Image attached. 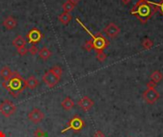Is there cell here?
<instances>
[{
  "mask_svg": "<svg viewBox=\"0 0 163 137\" xmlns=\"http://www.w3.org/2000/svg\"><path fill=\"white\" fill-rule=\"evenodd\" d=\"M51 70H53V74H56L58 78H61V75H62V74H63V70H62L61 67H59V66H53Z\"/></svg>",
  "mask_w": 163,
  "mask_h": 137,
  "instance_id": "cell-22",
  "label": "cell"
},
{
  "mask_svg": "<svg viewBox=\"0 0 163 137\" xmlns=\"http://www.w3.org/2000/svg\"><path fill=\"white\" fill-rule=\"evenodd\" d=\"M85 127V122L84 120L79 116V115H74L71 120L68 122V126L66 128H64L63 131H62V133H64L65 132L69 131V130H72L74 132H79L82 128Z\"/></svg>",
  "mask_w": 163,
  "mask_h": 137,
  "instance_id": "cell-3",
  "label": "cell"
},
{
  "mask_svg": "<svg viewBox=\"0 0 163 137\" xmlns=\"http://www.w3.org/2000/svg\"><path fill=\"white\" fill-rule=\"evenodd\" d=\"M153 46H154V42L150 38H145L142 41V47L144 50H150Z\"/></svg>",
  "mask_w": 163,
  "mask_h": 137,
  "instance_id": "cell-21",
  "label": "cell"
},
{
  "mask_svg": "<svg viewBox=\"0 0 163 137\" xmlns=\"http://www.w3.org/2000/svg\"><path fill=\"white\" fill-rule=\"evenodd\" d=\"M25 85H26V88H30V90H34V88L39 85V81H38V79L32 75L28 77L27 79H25Z\"/></svg>",
  "mask_w": 163,
  "mask_h": 137,
  "instance_id": "cell-12",
  "label": "cell"
},
{
  "mask_svg": "<svg viewBox=\"0 0 163 137\" xmlns=\"http://www.w3.org/2000/svg\"><path fill=\"white\" fill-rule=\"evenodd\" d=\"M42 80L44 84H46V86L49 88H53L54 86H56L59 82L60 78H58L56 74H53V70L50 69L47 72H45L44 75L42 76Z\"/></svg>",
  "mask_w": 163,
  "mask_h": 137,
  "instance_id": "cell-7",
  "label": "cell"
},
{
  "mask_svg": "<svg viewBox=\"0 0 163 137\" xmlns=\"http://www.w3.org/2000/svg\"><path fill=\"white\" fill-rule=\"evenodd\" d=\"M121 2H122V4H124V5H128V4L131 2V0H121Z\"/></svg>",
  "mask_w": 163,
  "mask_h": 137,
  "instance_id": "cell-32",
  "label": "cell"
},
{
  "mask_svg": "<svg viewBox=\"0 0 163 137\" xmlns=\"http://www.w3.org/2000/svg\"><path fill=\"white\" fill-rule=\"evenodd\" d=\"M73 16L70 13H62L59 16H58V20L61 24L63 25H67V24L72 20Z\"/></svg>",
  "mask_w": 163,
  "mask_h": 137,
  "instance_id": "cell-17",
  "label": "cell"
},
{
  "mask_svg": "<svg viewBox=\"0 0 163 137\" xmlns=\"http://www.w3.org/2000/svg\"><path fill=\"white\" fill-rule=\"evenodd\" d=\"M156 6L158 8V11L162 14V16H163V0H161L159 3H156Z\"/></svg>",
  "mask_w": 163,
  "mask_h": 137,
  "instance_id": "cell-28",
  "label": "cell"
},
{
  "mask_svg": "<svg viewBox=\"0 0 163 137\" xmlns=\"http://www.w3.org/2000/svg\"><path fill=\"white\" fill-rule=\"evenodd\" d=\"M74 7L75 6L74 4H72L70 1H66L63 4V6H62V8H63V10H64V13H71V12H73L74 9Z\"/></svg>",
  "mask_w": 163,
  "mask_h": 137,
  "instance_id": "cell-20",
  "label": "cell"
},
{
  "mask_svg": "<svg viewBox=\"0 0 163 137\" xmlns=\"http://www.w3.org/2000/svg\"><path fill=\"white\" fill-rule=\"evenodd\" d=\"M84 49L87 52H91L92 50H94V44H92V39H89L87 40L84 44Z\"/></svg>",
  "mask_w": 163,
  "mask_h": 137,
  "instance_id": "cell-24",
  "label": "cell"
},
{
  "mask_svg": "<svg viewBox=\"0 0 163 137\" xmlns=\"http://www.w3.org/2000/svg\"><path fill=\"white\" fill-rule=\"evenodd\" d=\"M94 137H105V134L101 131H96L94 134Z\"/></svg>",
  "mask_w": 163,
  "mask_h": 137,
  "instance_id": "cell-30",
  "label": "cell"
},
{
  "mask_svg": "<svg viewBox=\"0 0 163 137\" xmlns=\"http://www.w3.org/2000/svg\"><path fill=\"white\" fill-rule=\"evenodd\" d=\"M142 97L147 104L153 105L159 99L160 94L158 92H157L156 88H147V90L143 92Z\"/></svg>",
  "mask_w": 163,
  "mask_h": 137,
  "instance_id": "cell-6",
  "label": "cell"
},
{
  "mask_svg": "<svg viewBox=\"0 0 163 137\" xmlns=\"http://www.w3.org/2000/svg\"><path fill=\"white\" fill-rule=\"evenodd\" d=\"M15 111H16V106L13 101L6 99L0 104V114L4 117L9 118L13 116Z\"/></svg>",
  "mask_w": 163,
  "mask_h": 137,
  "instance_id": "cell-5",
  "label": "cell"
},
{
  "mask_svg": "<svg viewBox=\"0 0 163 137\" xmlns=\"http://www.w3.org/2000/svg\"><path fill=\"white\" fill-rule=\"evenodd\" d=\"M28 118L31 122H33L34 124H37V123L42 122V120L45 118V114L41 110L37 108H34L29 112Z\"/></svg>",
  "mask_w": 163,
  "mask_h": 137,
  "instance_id": "cell-9",
  "label": "cell"
},
{
  "mask_svg": "<svg viewBox=\"0 0 163 137\" xmlns=\"http://www.w3.org/2000/svg\"><path fill=\"white\" fill-rule=\"evenodd\" d=\"M0 76H1L4 79V81L9 82L10 79L13 76V70H11L10 67H7V66L3 67L1 69V70H0Z\"/></svg>",
  "mask_w": 163,
  "mask_h": 137,
  "instance_id": "cell-13",
  "label": "cell"
},
{
  "mask_svg": "<svg viewBox=\"0 0 163 137\" xmlns=\"http://www.w3.org/2000/svg\"><path fill=\"white\" fill-rule=\"evenodd\" d=\"M91 35L92 39V44H94V50H96V52L104 51L106 48H108L109 44H110L109 40L100 33H96V34Z\"/></svg>",
  "mask_w": 163,
  "mask_h": 137,
  "instance_id": "cell-4",
  "label": "cell"
},
{
  "mask_svg": "<svg viewBox=\"0 0 163 137\" xmlns=\"http://www.w3.org/2000/svg\"><path fill=\"white\" fill-rule=\"evenodd\" d=\"M157 12L158 8L156 3L149 2L148 0H138V2L131 10V13L142 24H146Z\"/></svg>",
  "mask_w": 163,
  "mask_h": 137,
  "instance_id": "cell-1",
  "label": "cell"
},
{
  "mask_svg": "<svg viewBox=\"0 0 163 137\" xmlns=\"http://www.w3.org/2000/svg\"><path fill=\"white\" fill-rule=\"evenodd\" d=\"M96 59L99 62H104L107 59V54L104 52V51L101 52H96Z\"/></svg>",
  "mask_w": 163,
  "mask_h": 137,
  "instance_id": "cell-23",
  "label": "cell"
},
{
  "mask_svg": "<svg viewBox=\"0 0 163 137\" xmlns=\"http://www.w3.org/2000/svg\"><path fill=\"white\" fill-rule=\"evenodd\" d=\"M146 86H147V88H156V87H157V83H154V81H149L148 83L146 84Z\"/></svg>",
  "mask_w": 163,
  "mask_h": 137,
  "instance_id": "cell-29",
  "label": "cell"
},
{
  "mask_svg": "<svg viewBox=\"0 0 163 137\" xmlns=\"http://www.w3.org/2000/svg\"><path fill=\"white\" fill-rule=\"evenodd\" d=\"M162 78H163V75H162V74L159 70H154L153 74H151V80H152V81H154V83H157V84L161 81Z\"/></svg>",
  "mask_w": 163,
  "mask_h": 137,
  "instance_id": "cell-19",
  "label": "cell"
},
{
  "mask_svg": "<svg viewBox=\"0 0 163 137\" xmlns=\"http://www.w3.org/2000/svg\"><path fill=\"white\" fill-rule=\"evenodd\" d=\"M0 137H7L6 133L3 131H0Z\"/></svg>",
  "mask_w": 163,
  "mask_h": 137,
  "instance_id": "cell-33",
  "label": "cell"
},
{
  "mask_svg": "<svg viewBox=\"0 0 163 137\" xmlns=\"http://www.w3.org/2000/svg\"><path fill=\"white\" fill-rule=\"evenodd\" d=\"M27 39H28V42L30 44H33L35 45L37 43H39L42 38H43V34H41V31L38 30L37 28H33L31 30L29 33L26 35Z\"/></svg>",
  "mask_w": 163,
  "mask_h": 137,
  "instance_id": "cell-8",
  "label": "cell"
},
{
  "mask_svg": "<svg viewBox=\"0 0 163 137\" xmlns=\"http://www.w3.org/2000/svg\"><path fill=\"white\" fill-rule=\"evenodd\" d=\"M16 25H17V21L15 20L13 16H8L3 21V26L7 30H13L16 27Z\"/></svg>",
  "mask_w": 163,
  "mask_h": 137,
  "instance_id": "cell-14",
  "label": "cell"
},
{
  "mask_svg": "<svg viewBox=\"0 0 163 137\" xmlns=\"http://www.w3.org/2000/svg\"><path fill=\"white\" fill-rule=\"evenodd\" d=\"M46 136H47V135H46L44 131L40 128H36V130L34 132V137H46Z\"/></svg>",
  "mask_w": 163,
  "mask_h": 137,
  "instance_id": "cell-25",
  "label": "cell"
},
{
  "mask_svg": "<svg viewBox=\"0 0 163 137\" xmlns=\"http://www.w3.org/2000/svg\"><path fill=\"white\" fill-rule=\"evenodd\" d=\"M103 31L107 34V36L111 37V38H114L119 34L120 29H119L118 26H116L114 23H109L108 25L104 28Z\"/></svg>",
  "mask_w": 163,
  "mask_h": 137,
  "instance_id": "cell-11",
  "label": "cell"
},
{
  "mask_svg": "<svg viewBox=\"0 0 163 137\" xmlns=\"http://www.w3.org/2000/svg\"><path fill=\"white\" fill-rule=\"evenodd\" d=\"M16 51H17V52H18L21 56L26 55L27 52H28V49H27L26 47H22V48H20V49H17Z\"/></svg>",
  "mask_w": 163,
  "mask_h": 137,
  "instance_id": "cell-27",
  "label": "cell"
},
{
  "mask_svg": "<svg viewBox=\"0 0 163 137\" xmlns=\"http://www.w3.org/2000/svg\"><path fill=\"white\" fill-rule=\"evenodd\" d=\"M38 54H39L40 58L43 59V60H48L51 56H52V52L48 49V48H42V49L38 52Z\"/></svg>",
  "mask_w": 163,
  "mask_h": 137,
  "instance_id": "cell-18",
  "label": "cell"
},
{
  "mask_svg": "<svg viewBox=\"0 0 163 137\" xmlns=\"http://www.w3.org/2000/svg\"><path fill=\"white\" fill-rule=\"evenodd\" d=\"M68 1H70L72 4H74V6H76L77 4L80 2V0H68Z\"/></svg>",
  "mask_w": 163,
  "mask_h": 137,
  "instance_id": "cell-31",
  "label": "cell"
},
{
  "mask_svg": "<svg viewBox=\"0 0 163 137\" xmlns=\"http://www.w3.org/2000/svg\"><path fill=\"white\" fill-rule=\"evenodd\" d=\"M2 86L6 90H8V92L13 97H17L26 88L25 79L20 75L18 71H13V76L10 79V81H3Z\"/></svg>",
  "mask_w": 163,
  "mask_h": 137,
  "instance_id": "cell-2",
  "label": "cell"
},
{
  "mask_svg": "<svg viewBox=\"0 0 163 137\" xmlns=\"http://www.w3.org/2000/svg\"><path fill=\"white\" fill-rule=\"evenodd\" d=\"M78 107L83 110V111H89L92 110V108L94 107L95 102L92 101L89 96H83L81 99L78 100L77 102Z\"/></svg>",
  "mask_w": 163,
  "mask_h": 137,
  "instance_id": "cell-10",
  "label": "cell"
},
{
  "mask_svg": "<svg viewBox=\"0 0 163 137\" xmlns=\"http://www.w3.org/2000/svg\"><path fill=\"white\" fill-rule=\"evenodd\" d=\"M28 52L32 55H35V54L38 53V49H37V47L35 45H32L30 47V49L28 50Z\"/></svg>",
  "mask_w": 163,
  "mask_h": 137,
  "instance_id": "cell-26",
  "label": "cell"
},
{
  "mask_svg": "<svg viewBox=\"0 0 163 137\" xmlns=\"http://www.w3.org/2000/svg\"><path fill=\"white\" fill-rule=\"evenodd\" d=\"M27 41L26 39L23 37L22 35H17L13 40V46L15 48V49H20L22 47H26Z\"/></svg>",
  "mask_w": 163,
  "mask_h": 137,
  "instance_id": "cell-15",
  "label": "cell"
},
{
  "mask_svg": "<svg viewBox=\"0 0 163 137\" xmlns=\"http://www.w3.org/2000/svg\"><path fill=\"white\" fill-rule=\"evenodd\" d=\"M61 107L65 110H71L74 107V102L71 97H66L63 101L61 102Z\"/></svg>",
  "mask_w": 163,
  "mask_h": 137,
  "instance_id": "cell-16",
  "label": "cell"
}]
</instances>
